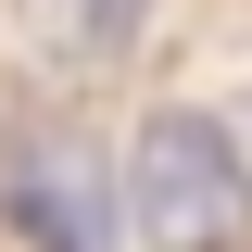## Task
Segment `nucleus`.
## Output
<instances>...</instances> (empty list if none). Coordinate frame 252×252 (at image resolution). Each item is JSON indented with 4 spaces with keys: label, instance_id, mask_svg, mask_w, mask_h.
Listing matches in <instances>:
<instances>
[{
    "label": "nucleus",
    "instance_id": "nucleus-1",
    "mask_svg": "<svg viewBox=\"0 0 252 252\" xmlns=\"http://www.w3.org/2000/svg\"><path fill=\"white\" fill-rule=\"evenodd\" d=\"M126 215L152 227V252H227L252 227V189H240L227 126L215 114H152L139 152H126Z\"/></svg>",
    "mask_w": 252,
    "mask_h": 252
},
{
    "label": "nucleus",
    "instance_id": "nucleus-2",
    "mask_svg": "<svg viewBox=\"0 0 252 252\" xmlns=\"http://www.w3.org/2000/svg\"><path fill=\"white\" fill-rule=\"evenodd\" d=\"M101 227H114V189L89 177V152H38L13 177V240L26 252H101Z\"/></svg>",
    "mask_w": 252,
    "mask_h": 252
},
{
    "label": "nucleus",
    "instance_id": "nucleus-3",
    "mask_svg": "<svg viewBox=\"0 0 252 252\" xmlns=\"http://www.w3.org/2000/svg\"><path fill=\"white\" fill-rule=\"evenodd\" d=\"M139 13H152V0H51V26L76 38V51H114V38L139 26Z\"/></svg>",
    "mask_w": 252,
    "mask_h": 252
}]
</instances>
